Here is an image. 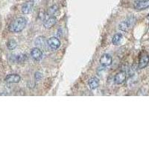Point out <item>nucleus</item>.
Listing matches in <instances>:
<instances>
[{
	"label": "nucleus",
	"instance_id": "3",
	"mask_svg": "<svg viewBox=\"0 0 149 149\" xmlns=\"http://www.w3.org/2000/svg\"><path fill=\"white\" fill-rule=\"evenodd\" d=\"M134 7L136 10H142L149 8V0H139L136 1L134 4Z\"/></svg>",
	"mask_w": 149,
	"mask_h": 149
},
{
	"label": "nucleus",
	"instance_id": "1",
	"mask_svg": "<svg viewBox=\"0 0 149 149\" xmlns=\"http://www.w3.org/2000/svg\"><path fill=\"white\" fill-rule=\"evenodd\" d=\"M26 25H27V19L25 17H18L10 24L8 30L13 33L21 32L26 28Z\"/></svg>",
	"mask_w": 149,
	"mask_h": 149
},
{
	"label": "nucleus",
	"instance_id": "19",
	"mask_svg": "<svg viewBox=\"0 0 149 149\" xmlns=\"http://www.w3.org/2000/svg\"><path fill=\"white\" fill-rule=\"evenodd\" d=\"M148 28H149V25H148Z\"/></svg>",
	"mask_w": 149,
	"mask_h": 149
},
{
	"label": "nucleus",
	"instance_id": "17",
	"mask_svg": "<svg viewBox=\"0 0 149 149\" xmlns=\"http://www.w3.org/2000/svg\"><path fill=\"white\" fill-rule=\"evenodd\" d=\"M42 78V74H40V72H36L35 73V78L37 80H40V78Z\"/></svg>",
	"mask_w": 149,
	"mask_h": 149
},
{
	"label": "nucleus",
	"instance_id": "11",
	"mask_svg": "<svg viewBox=\"0 0 149 149\" xmlns=\"http://www.w3.org/2000/svg\"><path fill=\"white\" fill-rule=\"evenodd\" d=\"M88 86L90 90H95L99 86V79L96 77L91 78L88 81Z\"/></svg>",
	"mask_w": 149,
	"mask_h": 149
},
{
	"label": "nucleus",
	"instance_id": "10",
	"mask_svg": "<svg viewBox=\"0 0 149 149\" xmlns=\"http://www.w3.org/2000/svg\"><path fill=\"white\" fill-rule=\"evenodd\" d=\"M56 23V18L53 16L52 17H49V18L46 19L43 22V26L46 29H51L52 27L55 25Z\"/></svg>",
	"mask_w": 149,
	"mask_h": 149
},
{
	"label": "nucleus",
	"instance_id": "12",
	"mask_svg": "<svg viewBox=\"0 0 149 149\" xmlns=\"http://www.w3.org/2000/svg\"><path fill=\"white\" fill-rule=\"evenodd\" d=\"M122 40V34L121 33H117L113 37V39H112V42L114 46H118L119 45V43L121 42Z\"/></svg>",
	"mask_w": 149,
	"mask_h": 149
},
{
	"label": "nucleus",
	"instance_id": "18",
	"mask_svg": "<svg viewBox=\"0 0 149 149\" xmlns=\"http://www.w3.org/2000/svg\"><path fill=\"white\" fill-rule=\"evenodd\" d=\"M147 19H148V20H149V14H148V16H147Z\"/></svg>",
	"mask_w": 149,
	"mask_h": 149
},
{
	"label": "nucleus",
	"instance_id": "15",
	"mask_svg": "<svg viewBox=\"0 0 149 149\" xmlns=\"http://www.w3.org/2000/svg\"><path fill=\"white\" fill-rule=\"evenodd\" d=\"M119 29L123 31H125L128 29L129 28V22L127 21H124V22H122L120 24H119Z\"/></svg>",
	"mask_w": 149,
	"mask_h": 149
},
{
	"label": "nucleus",
	"instance_id": "9",
	"mask_svg": "<svg viewBox=\"0 0 149 149\" xmlns=\"http://www.w3.org/2000/svg\"><path fill=\"white\" fill-rule=\"evenodd\" d=\"M31 55L32 57V58L35 61H38L42 59V52L40 50V49L38 47H35L34 49H31Z\"/></svg>",
	"mask_w": 149,
	"mask_h": 149
},
{
	"label": "nucleus",
	"instance_id": "6",
	"mask_svg": "<svg viewBox=\"0 0 149 149\" xmlns=\"http://www.w3.org/2000/svg\"><path fill=\"white\" fill-rule=\"evenodd\" d=\"M126 78L127 76L125 72H119L114 77V83L118 85L122 84L126 81Z\"/></svg>",
	"mask_w": 149,
	"mask_h": 149
},
{
	"label": "nucleus",
	"instance_id": "16",
	"mask_svg": "<svg viewBox=\"0 0 149 149\" xmlns=\"http://www.w3.org/2000/svg\"><path fill=\"white\" fill-rule=\"evenodd\" d=\"M56 10H57V6L54 5V6H52V7L49 9V13H50L51 14H54Z\"/></svg>",
	"mask_w": 149,
	"mask_h": 149
},
{
	"label": "nucleus",
	"instance_id": "14",
	"mask_svg": "<svg viewBox=\"0 0 149 149\" xmlns=\"http://www.w3.org/2000/svg\"><path fill=\"white\" fill-rule=\"evenodd\" d=\"M14 61L17 62V63H21V62H23L25 61V59L26 58V55L23 54H16L14 56Z\"/></svg>",
	"mask_w": 149,
	"mask_h": 149
},
{
	"label": "nucleus",
	"instance_id": "7",
	"mask_svg": "<svg viewBox=\"0 0 149 149\" xmlns=\"http://www.w3.org/2000/svg\"><path fill=\"white\" fill-rule=\"evenodd\" d=\"M100 63L103 66H109L112 64L113 58L109 54H104L100 58Z\"/></svg>",
	"mask_w": 149,
	"mask_h": 149
},
{
	"label": "nucleus",
	"instance_id": "5",
	"mask_svg": "<svg viewBox=\"0 0 149 149\" xmlns=\"http://www.w3.org/2000/svg\"><path fill=\"white\" fill-rule=\"evenodd\" d=\"M5 81L8 84H18L21 81V77L17 74H10L5 77Z\"/></svg>",
	"mask_w": 149,
	"mask_h": 149
},
{
	"label": "nucleus",
	"instance_id": "13",
	"mask_svg": "<svg viewBox=\"0 0 149 149\" xmlns=\"http://www.w3.org/2000/svg\"><path fill=\"white\" fill-rule=\"evenodd\" d=\"M7 48L9 50H14L17 48V42L14 39H10L7 42Z\"/></svg>",
	"mask_w": 149,
	"mask_h": 149
},
{
	"label": "nucleus",
	"instance_id": "4",
	"mask_svg": "<svg viewBox=\"0 0 149 149\" xmlns=\"http://www.w3.org/2000/svg\"><path fill=\"white\" fill-rule=\"evenodd\" d=\"M47 44L51 49H52V50H57L61 46V41L57 37H52L48 40Z\"/></svg>",
	"mask_w": 149,
	"mask_h": 149
},
{
	"label": "nucleus",
	"instance_id": "2",
	"mask_svg": "<svg viewBox=\"0 0 149 149\" xmlns=\"http://www.w3.org/2000/svg\"><path fill=\"white\" fill-rule=\"evenodd\" d=\"M149 63V55L146 52L142 53L139 58V65H138V68L139 70H142L146 68L148 66Z\"/></svg>",
	"mask_w": 149,
	"mask_h": 149
},
{
	"label": "nucleus",
	"instance_id": "8",
	"mask_svg": "<svg viewBox=\"0 0 149 149\" xmlns=\"http://www.w3.org/2000/svg\"><path fill=\"white\" fill-rule=\"evenodd\" d=\"M33 5H34V2H33V1H31V0L25 2V3L22 5V8H21L22 14H30L31 12V10H32Z\"/></svg>",
	"mask_w": 149,
	"mask_h": 149
}]
</instances>
